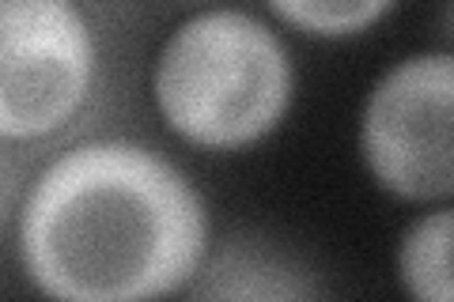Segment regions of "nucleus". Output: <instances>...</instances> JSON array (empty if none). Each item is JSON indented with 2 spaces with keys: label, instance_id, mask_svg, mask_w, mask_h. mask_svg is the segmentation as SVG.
I'll return each mask as SVG.
<instances>
[{
  "label": "nucleus",
  "instance_id": "f257e3e1",
  "mask_svg": "<svg viewBox=\"0 0 454 302\" xmlns=\"http://www.w3.org/2000/svg\"><path fill=\"white\" fill-rule=\"evenodd\" d=\"M205 200L178 166L129 140H91L38 174L20 215V257L65 302H140L205 261Z\"/></svg>",
  "mask_w": 454,
  "mask_h": 302
},
{
  "label": "nucleus",
  "instance_id": "7ed1b4c3",
  "mask_svg": "<svg viewBox=\"0 0 454 302\" xmlns=\"http://www.w3.org/2000/svg\"><path fill=\"white\" fill-rule=\"evenodd\" d=\"M360 151L372 178L402 200L454 193V57L413 53L379 76L364 103Z\"/></svg>",
  "mask_w": 454,
  "mask_h": 302
},
{
  "label": "nucleus",
  "instance_id": "20e7f679",
  "mask_svg": "<svg viewBox=\"0 0 454 302\" xmlns=\"http://www.w3.org/2000/svg\"><path fill=\"white\" fill-rule=\"evenodd\" d=\"M95 80V38L73 0H0V140L57 133Z\"/></svg>",
  "mask_w": 454,
  "mask_h": 302
},
{
  "label": "nucleus",
  "instance_id": "423d86ee",
  "mask_svg": "<svg viewBox=\"0 0 454 302\" xmlns=\"http://www.w3.org/2000/svg\"><path fill=\"white\" fill-rule=\"evenodd\" d=\"M284 23L315 38H352L375 27L394 0H265Z\"/></svg>",
  "mask_w": 454,
  "mask_h": 302
},
{
  "label": "nucleus",
  "instance_id": "f03ea898",
  "mask_svg": "<svg viewBox=\"0 0 454 302\" xmlns=\"http://www.w3.org/2000/svg\"><path fill=\"white\" fill-rule=\"evenodd\" d=\"M152 91L170 133L231 151L284 121L295 72L273 27L243 8H205L163 42Z\"/></svg>",
  "mask_w": 454,
  "mask_h": 302
},
{
  "label": "nucleus",
  "instance_id": "39448f33",
  "mask_svg": "<svg viewBox=\"0 0 454 302\" xmlns=\"http://www.w3.org/2000/svg\"><path fill=\"white\" fill-rule=\"evenodd\" d=\"M450 242H454V212L439 208L432 215L409 227L397 250V272L409 295L420 302H450L454 280H450Z\"/></svg>",
  "mask_w": 454,
  "mask_h": 302
}]
</instances>
